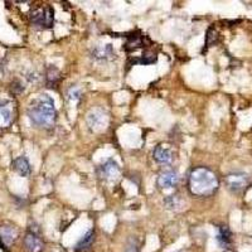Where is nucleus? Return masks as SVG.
<instances>
[{
    "mask_svg": "<svg viewBox=\"0 0 252 252\" xmlns=\"http://www.w3.org/2000/svg\"><path fill=\"white\" fill-rule=\"evenodd\" d=\"M27 114L32 124L39 127H45V129L52 127L57 117L53 99L47 93L39 95L30 102Z\"/></svg>",
    "mask_w": 252,
    "mask_h": 252,
    "instance_id": "f257e3e1",
    "label": "nucleus"
},
{
    "mask_svg": "<svg viewBox=\"0 0 252 252\" xmlns=\"http://www.w3.org/2000/svg\"><path fill=\"white\" fill-rule=\"evenodd\" d=\"M189 190L197 197H207L213 194L218 188L217 175L210 169L199 167L190 171L189 174Z\"/></svg>",
    "mask_w": 252,
    "mask_h": 252,
    "instance_id": "f03ea898",
    "label": "nucleus"
},
{
    "mask_svg": "<svg viewBox=\"0 0 252 252\" xmlns=\"http://www.w3.org/2000/svg\"><path fill=\"white\" fill-rule=\"evenodd\" d=\"M29 18L32 24L36 25V27L44 28V29L45 28H51L54 21L53 9L49 5L39 6V8H36L33 12L30 13Z\"/></svg>",
    "mask_w": 252,
    "mask_h": 252,
    "instance_id": "7ed1b4c3",
    "label": "nucleus"
},
{
    "mask_svg": "<svg viewBox=\"0 0 252 252\" xmlns=\"http://www.w3.org/2000/svg\"><path fill=\"white\" fill-rule=\"evenodd\" d=\"M108 123V117L102 108H92L87 115V125L93 131H100L105 129Z\"/></svg>",
    "mask_w": 252,
    "mask_h": 252,
    "instance_id": "20e7f679",
    "label": "nucleus"
},
{
    "mask_svg": "<svg viewBox=\"0 0 252 252\" xmlns=\"http://www.w3.org/2000/svg\"><path fill=\"white\" fill-rule=\"evenodd\" d=\"M249 183L250 178L245 173H232V174H228L226 177V184L232 192H242L243 189L249 186Z\"/></svg>",
    "mask_w": 252,
    "mask_h": 252,
    "instance_id": "39448f33",
    "label": "nucleus"
},
{
    "mask_svg": "<svg viewBox=\"0 0 252 252\" xmlns=\"http://www.w3.org/2000/svg\"><path fill=\"white\" fill-rule=\"evenodd\" d=\"M99 174L105 180L114 182L120 175V167L114 159H107L104 164L100 165Z\"/></svg>",
    "mask_w": 252,
    "mask_h": 252,
    "instance_id": "423d86ee",
    "label": "nucleus"
},
{
    "mask_svg": "<svg viewBox=\"0 0 252 252\" xmlns=\"http://www.w3.org/2000/svg\"><path fill=\"white\" fill-rule=\"evenodd\" d=\"M17 238H18V230L14 226L8 225V223L0 225V246L1 249L5 250L6 247L13 245Z\"/></svg>",
    "mask_w": 252,
    "mask_h": 252,
    "instance_id": "0eeeda50",
    "label": "nucleus"
},
{
    "mask_svg": "<svg viewBox=\"0 0 252 252\" xmlns=\"http://www.w3.org/2000/svg\"><path fill=\"white\" fill-rule=\"evenodd\" d=\"M153 155L154 159L163 165L171 164L174 160V153L171 150V147L165 144H159L158 147H155Z\"/></svg>",
    "mask_w": 252,
    "mask_h": 252,
    "instance_id": "6e6552de",
    "label": "nucleus"
},
{
    "mask_svg": "<svg viewBox=\"0 0 252 252\" xmlns=\"http://www.w3.org/2000/svg\"><path fill=\"white\" fill-rule=\"evenodd\" d=\"M179 182V175L174 170L162 171L158 177V186L162 189L174 188Z\"/></svg>",
    "mask_w": 252,
    "mask_h": 252,
    "instance_id": "1a4fd4ad",
    "label": "nucleus"
},
{
    "mask_svg": "<svg viewBox=\"0 0 252 252\" xmlns=\"http://www.w3.org/2000/svg\"><path fill=\"white\" fill-rule=\"evenodd\" d=\"M24 246L28 252H42L43 241L41 240V237L36 232L30 231L25 234Z\"/></svg>",
    "mask_w": 252,
    "mask_h": 252,
    "instance_id": "9d476101",
    "label": "nucleus"
},
{
    "mask_svg": "<svg viewBox=\"0 0 252 252\" xmlns=\"http://www.w3.org/2000/svg\"><path fill=\"white\" fill-rule=\"evenodd\" d=\"M13 121V108L10 102L0 101V129L8 127Z\"/></svg>",
    "mask_w": 252,
    "mask_h": 252,
    "instance_id": "9b49d317",
    "label": "nucleus"
},
{
    "mask_svg": "<svg viewBox=\"0 0 252 252\" xmlns=\"http://www.w3.org/2000/svg\"><path fill=\"white\" fill-rule=\"evenodd\" d=\"M115 56L116 54H115V51L111 44L96 45L92 51V57H95L96 60H111Z\"/></svg>",
    "mask_w": 252,
    "mask_h": 252,
    "instance_id": "f8f14e48",
    "label": "nucleus"
},
{
    "mask_svg": "<svg viewBox=\"0 0 252 252\" xmlns=\"http://www.w3.org/2000/svg\"><path fill=\"white\" fill-rule=\"evenodd\" d=\"M13 169H14L17 173H18L21 177H29L30 173H32V168H30V164L28 162L27 158L24 156H19L13 162Z\"/></svg>",
    "mask_w": 252,
    "mask_h": 252,
    "instance_id": "ddd939ff",
    "label": "nucleus"
},
{
    "mask_svg": "<svg viewBox=\"0 0 252 252\" xmlns=\"http://www.w3.org/2000/svg\"><path fill=\"white\" fill-rule=\"evenodd\" d=\"M145 43V37L141 33H131L127 36V41L125 43V49L127 52L136 51L138 48L143 47Z\"/></svg>",
    "mask_w": 252,
    "mask_h": 252,
    "instance_id": "4468645a",
    "label": "nucleus"
},
{
    "mask_svg": "<svg viewBox=\"0 0 252 252\" xmlns=\"http://www.w3.org/2000/svg\"><path fill=\"white\" fill-rule=\"evenodd\" d=\"M217 242L219 243V246L222 249H227L232 243V233L230 231V228L226 226H221L218 227V233H217Z\"/></svg>",
    "mask_w": 252,
    "mask_h": 252,
    "instance_id": "2eb2a0df",
    "label": "nucleus"
},
{
    "mask_svg": "<svg viewBox=\"0 0 252 252\" xmlns=\"http://www.w3.org/2000/svg\"><path fill=\"white\" fill-rule=\"evenodd\" d=\"M93 241H95V232H93L92 230H90V231H87L84 234V237H82L81 240L78 241L77 245L75 246V251L76 252L86 251V250H88L91 246H92Z\"/></svg>",
    "mask_w": 252,
    "mask_h": 252,
    "instance_id": "dca6fc26",
    "label": "nucleus"
},
{
    "mask_svg": "<svg viewBox=\"0 0 252 252\" xmlns=\"http://www.w3.org/2000/svg\"><path fill=\"white\" fill-rule=\"evenodd\" d=\"M45 78H47V84H48L49 87H52V86L57 84V81L60 80V71H58L54 66L48 67Z\"/></svg>",
    "mask_w": 252,
    "mask_h": 252,
    "instance_id": "f3484780",
    "label": "nucleus"
},
{
    "mask_svg": "<svg viewBox=\"0 0 252 252\" xmlns=\"http://www.w3.org/2000/svg\"><path fill=\"white\" fill-rule=\"evenodd\" d=\"M164 203L169 210H178V207H180V204H182V201L178 195H169L165 198Z\"/></svg>",
    "mask_w": 252,
    "mask_h": 252,
    "instance_id": "a211bd4d",
    "label": "nucleus"
},
{
    "mask_svg": "<svg viewBox=\"0 0 252 252\" xmlns=\"http://www.w3.org/2000/svg\"><path fill=\"white\" fill-rule=\"evenodd\" d=\"M67 99L71 102H76L81 99V90L77 86H72L67 92Z\"/></svg>",
    "mask_w": 252,
    "mask_h": 252,
    "instance_id": "6ab92c4d",
    "label": "nucleus"
},
{
    "mask_svg": "<svg viewBox=\"0 0 252 252\" xmlns=\"http://www.w3.org/2000/svg\"><path fill=\"white\" fill-rule=\"evenodd\" d=\"M217 39H218V33H217L213 28H210L207 33V47H210L212 44H214L217 42Z\"/></svg>",
    "mask_w": 252,
    "mask_h": 252,
    "instance_id": "aec40b11",
    "label": "nucleus"
},
{
    "mask_svg": "<svg viewBox=\"0 0 252 252\" xmlns=\"http://www.w3.org/2000/svg\"><path fill=\"white\" fill-rule=\"evenodd\" d=\"M125 252H139V243L135 238H131V240L127 242Z\"/></svg>",
    "mask_w": 252,
    "mask_h": 252,
    "instance_id": "412c9836",
    "label": "nucleus"
},
{
    "mask_svg": "<svg viewBox=\"0 0 252 252\" xmlns=\"http://www.w3.org/2000/svg\"><path fill=\"white\" fill-rule=\"evenodd\" d=\"M12 91H14L15 93H21L24 91V86L21 84V82L15 81V82H13V84H12Z\"/></svg>",
    "mask_w": 252,
    "mask_h": 252,
    "instance_id": "4be33fe9",
    "label": "nucleus"
},
{
    "mask_svg": "<svg viewBox=\"0 0 252 252\" xmlns=\"http://www.w3.org/2000/svg\"><path fill=\"white\" fill-rule=\"evenodd\" d=\"M180 252H187V251H180Z\"/></svg>",
    "mask_w": 252,
    "mask_h": 252,
    "instance_id": "5701e85b",
    "label": "nucleus"
}]
</instances>
